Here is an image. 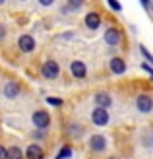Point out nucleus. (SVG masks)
<instances>
[{"label":"nucleus","mask_w":153,"mask_h":159,"mask_svg":"<svg viewBox=\"0 0 153 159\" xmlns=\"http://www.w3.org/2000/svg\"><path fill=\"white\" fill-rule=\"evenodd\" d=\"M41 74H43V78H47V80L58 78V74H60L58 62H56V60H47L45 64H43V68H41Z\"/></svg>","instance_id":"f257e3e1"},{"label":"nucleus","mask_w":153,"mask_h":159,"mask_svg":"<svg viewBox=\"0 0 153 159\" xmlns=\"http://www.w3.org/2000/svg\"><path fill=\"white\" fill-rule=\"evenodd\" d=\"M33 124L37 126V128H49V124H51V115L47 113V111H35L33 113Z\"/></svg>","instance_id":"f03ea898"},{"label":"nucleus","mask_w":153,"mask_h":159,"mask_svg":"<svg viewBox=\"0 0 153 159\" xmlns=\"http://www.w3.org/2000/svg\"><path fill=\"white\" fill-rule=\"evenodd\" d=\"M136 107H138L140 113H149V111L153 109V99H151V95L147 93H142L136 97Z\"/></svg>","instance_id":"7ed1b4c3"},{"label":"nucleus","mask_w":153,"mask_h":159,"mask_svg":"<svg viewBox=\"0 0 153 159\" xmlns=\"http://www.w3.org/2000/svg\"><path fill=\"white\" fill-rule=\"evenodd\" d=\"M91 120L95 126H107L109 124V111L107 109H93L91 113Z\"/></svg>","instance_id":"20e7f679"},{"label":"nucleus","mask_w":153,"mask_h":159,"mask_svg":"<svg viewBox=\"0 0 153 159\" xmlns=\"http://www.w3.org/2000/svg\"><path fill=\"white\" fill-rule=\"evenodd\" d=\"M105 41H107L109 47H116L120 41H122V33H120L118 27H109L105 31Z\"/></svg>","instance_id":"39448f33"},{"label":"nucleus","mask_w":153,"mask_h":159,"mask_svg":"<svg viewBox=\"0 0 153 159\" xmlns=\"http://www.w3.org/2000/svg\"><path fill=\"white\" fill-rule=\"evenodd\" d=\"M18 47L21 52H33L35 51V39L31 35H21L18 39Z\"/></svg>","instance_id":"423d86ee"},{"label":"nucleus","mask_w":153,"mask_h":159,"mask_svg":"<svg viewBox=\"0 0 153 159\" xmlns=\"http://www.w3.org/2000/svg\"><path fill=\"white\" fill-rule=\"evenodd\" d=\"M70 72H72V76H74V78L83 80L85 74H87V68H85V64H83L82 60H74V62L70 64Z\"/></svg>","instance_id":"0eeeda50"},{"label":"nucleus","mask_w":153,"mask_h":159,"mask_svg":"<svg viewBox=\"0 0 153 159\" xmlns=\"http://www.w3.org/2000/svg\"><path fill=\"white\" fill-rule=\"evenodd\" d=\"M89 148L93 149V152L101 153V152H105V148H107V140H105L101 134H95V136L89 138Z\"/></svg>","instance_id":"6e6552de"},{"label":"nucleus","mask_w":153,"mask_h":159,"mask_svg":"<svg viewBox=\"0 0 153 159\" xmlns=\"http://www.w3.org/2000/svg\"><path fill=\"white\" fill-rule=\"evenodd\" d=\"M110 103H112V97L107 91H99L97 95H95V105H97L99 109H109Z\"/></svg>","instance_id":"1a4fd4ad"},{"label":"nucleus","mask_w":153,"mask_h":159,"mask_svg":"<svg viewBox=\"0 0 153 159\" xmlns=\"http://www.w3.org/2000/svg\"><path fill=\"white\" fill-rule=\"evenodd\" d=\"M25 157H27V159H45V152H43L41 146L31 144V146L25 149Z\"/></svg>","instance_id":"9d476101"},{"label":"nucleus","mask_w":153,"mask_h":159,"mask_svg":"<svg viewBox=\"0 0 153 159\" xmlns=\"http://www.w3.org/2000/svg\"><path fill=\"white\" fill-rule=\"evenodd\" d=\"M85 25H87V29L95 31V29L101 25V16L97 12H89V14L85 16Z\"/></svg>","instance_id":"9b49d317"},{"label":"nucleus","mask_w":153,"mask_h":159,"mask_svg":"<svg viewBox=\"0 0 153 159\" xmlns=\"http://www.w3.org/2000/svg\"><path fill=\"white\" fill-rule=\"evenodd\" d=\"M18 95H20V84L18 82H8L4 85V97L14 99V97H18Z\"/></svg>","instance_id":"f8f14e48"},{"label":"nucleus","mask_w":153,"mask_h":159,"mask_svg":"<svg viewBox=\"0 0 153 159\" xmlns=\"http://www.w3.org/2000/svg\"><path fill=\"white\" fill-rule=\"evenodd\" d=\"M109 64H110V70H112L115 74H124V72H126V62H124L122 58H112Z\"/></svg>","instance_id":"ddd939ff"},{"label":"nucleus","mask_w":153,"mask_h":159,"mask_svg":"<svg viewBox=\"0 0 153 159\" xmlns=\"http://www.w3.org/2000/svg\"><path fill=\"white\" fill-rule=\"evenodd\" d=\"M8 159H23V152H21L18 146L8 148Z\"/></svg>","instance_id":"4468645a"},{"label":"nucleus","mask_w":153,"mask_h":159,"mask_svg":"<svg viewBox=\"0 0 153 159\" xmlns=\"http://www.w3.org/2000/svg\"><path fill=\"white\" fill-rule=\"evenodd\" d=\"M70 157H72V148L70 146H64L58 152V157H56V159H70Z\"/></svg>","instance_id":"2eb2a0df"},{"label":"nucleus","mask_w":153,"mask_h":159,"mask_svg":"<svg viewBox=\"0 0 153 159\" xmlns=\"http://www.w3.org/2000/svg\"><path fill=\"white\" fill-rule=\"evenodd\" d=\"M47 103L52 107H62V99H56V97H47Z\"/></svg>","instance_id":"dca6fc26"},{"label":"nucleus","mask_w":153,"mask_h":159,"mask_svg":"<svg viewBox=\"0 0 153 159\" xmlns=\"http://www.w3.org/2000/svg\"><path fill=\"white\" fill-rule=\"evenodd\" d=\"M109 6H110L115 12H120V10H122V6H120V4L116 2V0H109Z\"/></svg>","instance_id":"f3484780"},{"label":"nucleus","mask_w":153,"mask_h":159,"mask_svg":"<svg viewBox=\"0 0 153 159\" xmlns=\"http://www.w3.org/2000/svg\"><path fill=\"white\" fill-rule=\"evenodd\" d=\"M140 51L143 52V57H146V58H147V60L151 62V64H153V57H151V52H149V51L146 49V47H140Z\"/></svg>","instance_id":"a211bd4d"},{"label":"nucleus","mask_w":153,"mask_h":159,"mask_svg":"<svg viewBox=\"0 0 153 159\" xmlns=\"http://www.w3.org/2000/svg\"><path fill=\"white\" fill-rule=\"evenodd\" d=\"M0 159H8V149L4 146H0Z\"/></svg>","instance_id":"6ab92c4d"},{"label":"nucleus","mask_w":153,"mask_h":159,"mask_svg":"<svg viewBox=\"0 0 153 159\" xmlns=\"http://www.w3.org/2000/svg\"><path fill=\"white\" fill-rule=\"evenodd\" d=\"M142 68L146 70V72H149V76H151V80H153V68H151L149 64H142Z\"/></svg>","instance_id":"aec40b11"},{"label":"nucleus","mask_w":153,"mask_h":159,"mask_svg":"<svg viewBox=\"0 0 153 159\" xmlns=\"http://www.w3.org/2000/svg\"><path fill=\"white\" fill-rule=\"evenodd\" d=\"M4 37H6V27L2 25V23H0V41H2Z\"/></svg>","instance_id":"412c9836"},{"label":"nucleus","mask_w":153,"mask_h":159,"mask_svg":"<svg viewBox=\"0 0 153 159\" xmlns=\"http://www.w3.org/2000/svg\"><path fill=\"white\" fill-rule=\"evenodd\" d=\"M79 6H82V2H79V0H78V2H76V0H74V2H70V8H72V10H76V8H79Z\"/></svg>","instance_id":"4be33fe9"},{"label":"nucleus","mask_w":153,"mask_h":159,"mask_svg":"<svg viewBox=\"0 0 153 159\" xmlns=\"http://www.w3.org/2000/svg\"><path fill=\"white\" fill-rule=\"evenodd\" d=\"M41 4H43V6H51L52 0H41Z\"/></svg>","instance_id":"5701e85b"},{"label":"nucleus","mask_w":153,"mask_h":159,"mask_svg":"<svg viewBox=\"0 0 153 159\" xmlns=\"http://www.w3.org/2000/svg\"><path fill=\"white\" fill-rule=\"evenodd\" d=\"M109 159H118V157H109Z\"/></svg>","instance_id":"b1692460"}]
</instances>
